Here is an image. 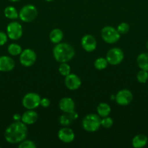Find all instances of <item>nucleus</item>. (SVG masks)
I'll list each match as a JSON object with an SVG mask.
<instances>
[{
    "mask_svg": "<svg viewBox=\"0 0 148 148\" xmlns=\"http://www.w3.org/2000/svg\"><path fill=\"white\" fill-rule=\"evenodd\" d=\"M101 37L105 43L113 44L118 41L120 34L115 27L112 26H105L101 30Z\"/></svg>",
    "mask_w": 148,
    "mask_h": 148,
    "instance_id": "nucleus-5",
    "label": "nucleus"
},
{
    "mask_svg": "<svg viewBox=\"0 0 148 148\" xmlns=\"http://www.w3.org/2000/svg\"><path fill=\"white\" fill-rule=\"evenodd\" d=\"M27 135V125L21 121L12 123L4 132V138L10 144H19L26 140Z\"/></svg>",
    "mask_w": 148,
    "mask_h": 148,
    "instance_id": "nucleus-1",
    "label": "nucleus"
},
{
    "mask_svg": "<svg viewBox=\"0 0 148 148\" xmlns=\"http://www.w3.org/2000/svg\"><path fill=\"white\" fill-rule=\"evenodd\" d=\"M65 85L70 90H75L81 87V80L78 75L71 73L65 77Z\"/></svg>",
    "mask_w": 148,
    "mask_h": 148,
    "instance_id": "nucleus-13",
    "label": "nucleus"
},
{
    "mask_svg": "<svg viewBox=\"0 0 148 148\" xmlns=\"http://www.w3.org/2000/svg\"><path fill=\"white\" fill-rule=\"evenodd\" d=\"M129 29H130L129 25L126 23H121L118 25L117 27V30L120 35L126 34L129 31Z\"/></svg>",
    "mask_w": 148,
    "mask_h": 148,
    "instance_id": "nucleus-29",
    "label": "nucleus"
},
{
    "mask_svg": "<svg viewBox=\"0 0 148 148\" xmlns=\"http://www.w3.org/2000/svg\"><path fill=\"white\" fill-rule=\"evenodd\" d=\"M21 117L22 116L19 114H15L13 116V119L15 120V121H21Z\"/></svg>",
    "mask_w": 148,
    "mask_h": 148,
    "instance_id": "nucleus-32",
    "label": "nucleus"
},
{
    "mask_svg": "<svg viewBox=\"0 0 148 148\" xmlns=\"http://www.w3.org/2000/svg\"><path fill=\"white\" fill-rule=\"evenodd\" d=\"M59 108L63 113L73 112L75 111V102L71 98L65 97L59 101Z\"/></svg>",
    "mask_w": 148,
    "mask_h": 148,
    "instance_id": "nucleus-15",
    "label": "nucleus"
},
{
    "mask_svg": "<svg viewBox=\"0 0 148 148\" xmlns=\"http://www.w3.org/2000/svg\"><path fill=\"white\" fill-rule=\"evenodd\" d=\"M9 1H12V2H17V1H20V0H9Z\"/></svg>",
    "mask_w": 148,
    "mask_h": 148,
    "instance_id": "nucleus-33",
    "label": "nucleus"
},
{
    "mask_svg": "<svg viewBox=\"0 0 148 148\" xmlns=\"http://www.w3.org/2000/svg\"><path fill=\"white\" fill-rule=\"evenodd\" d=\"M7 34L11 40H18L23 36V27L17 22H11L7 27Z\"/></svg>",
    "mask_w": 148,
    "mask_h": 148,
    "instance_id": "nucleus-9",
    "label": "nucleus"
},
{
    "mask_svg": "<svg viewBox=\"0 0 148 148\" xmlns=\"http://www.w3.org/2000/svg\"><path fill=\"white\" fill-rule=\"evenodd\" d=\"M147 142L148 138L145 134H139L132 140V146L135 148H142L147 144Z\"/></svg>",
    "mask_w": 148,
    "mask_h": 148,
    "instance_id": "nucleus-18",
    "label": "nucleus"
},
{
    "mask_svg": "<svg viewBox=\"0 0 148 148\" xmlns=\"http://www.w3.org/2000/svg\"><path fill=\"white\" fill-rule=\"evenodd\" d=\"M78 115L75 111L71 113H64L59 119V124L63 127H68L73 121L78 119Z\"/></svg>",
    "mask_w": 148,
    "mask_h": 148,
    "instance_id": "nucleus-17",
    "label": "nucleus"
},
{
    "mask_svg": "<svg viewBox=\"0 0 148 148\" xmlns=\"http://www.w3.org/2000/svg\"><path fill=\"white\" fill-rule=\"evenodd\" d=\"M71 66L67 62L60 63V65L59 66V72L61 75L64 77L68 76L69 74H71Z\"/></svg>",
    "mask_w": 148,
    "mask_h": 148,
    "instance_id": "nucleus-25",
    "label": "nucleus"
},
{
    "mask_svg": "<svg viewBox=\"0 0 148 148\" xmlns=\"http://www.w3.org/2000/svg\"><path fill=\"white\" fill-rule=\"evenodd\" d=\"M64 37L63 32L59 28H55L49 33V40L55 44L60 43Z\"/></svg>",
    "mask_w": 148,
    "mask_h": 148,
    "instance_id": "nucleus-19",
    "label": "nucleus"
},
{
    "mask_svg": "<svg viewBox=\"0 0 148 148\" xmlns=\"http://www.w3.org/2000/svg\"><path fill=\"white\" fill-rule=\"evenodd\" d=\"M146 48H147V49L148 50V40H147V43H146Z\"/></svg>",
    "mask_w": 148,
    "mask_h": 148,
    "instance_id": "nucleus-34",
    "label": "nucleus"
},
{
    "mask_svg": "<svg viewBox=\"0 0 148 148\" xmlns=\"http://www.w3.org/2000/svg\"><path fill=\"white\" fill-rule=\"evenodd\" d=\"M124 59L123 51L119 48H113L107 51L106 59L108 64L111 65H118L123 62Z\"/></svg>",
    "mask_w": 148,
    "mask_h": 148,
    "instance_id": "nucleus-7",
    "label": "nucleus"
},
{
    "mask_svg": "<svg viewBox=\"0 0 148 148\" xmlns=\"http://www.w3.org/2000/svg\"><path fill=\"white\" fill-rule=\"evenodd\" d=\"M82 127L88 132H95L101 127V119L98 114H90L82 120Z\"/></svg>",
    "mask_w": 148,
    "mask_h": 148,
    "instance_id": "nucleus-3",
    "label": "nucleus"
},
{
    "mask_svg": "<svg viewBox=\"0 0 148 148\" xmlns=\"http://www.w3.org/2000/svg\"><path fill=\"white\" fill-rule=\"evenodd\" d=\"M39 119V116L34 110H28L23 113L21 117V121L26 125H31L36 123Z\"/></svg>",
    "mask_w": 148,
    "mask_h": 148,
    "instance_id": "nucleus-16",
    "label": "nucleus"
},
{
    "mask_svg": "<svg viewBox=\"0 0 148 148\" xmlns=\"http://www.w3.org/2000/svg\"><path fill=\"white\" fill-rule=\"evenodd\" d=\"M136 63L140 69L148 72V53H142L138 56Z\"/></svg>",
    "mask_w": 148,
    "mask_h": 148,
    "instance_id": "nucleus-20",
    "label": "nucleus"
},
{
    "mask_svg": "<svg viewBox=\"0 0 148 148\" xmlns=\"http://www.w3.org/2000/svg\"><path fill=\"white\" fill-rule=\"evenodd\" d=\"M40 95L36 92H28L23 96L22 103L27 110H34L40 106Z\"/></svg>",
    "mask_w": 148,
    "mask_h": 148,
    "instance_id": "nucleus-6",
    "label": "nucleus"
},
{
    "mask_svg": "<svg viewBox=\"0 0 148 148\" xmlns=\"http://www.w3.org/2000/svg\"><path fill=\"white\" fill-rule=\"evenodd\" d=\"M59 140L64 143H71L75 139V133L72 129L68 127H63L58 131Z\"/></svg>",
    "mask_w": 148,
    "mask_h": 148,
    "instance_id": "nucleus-12",
    "label": "nucleus"
},
{
    "mask_svg": "<svg viewBox=\"0 0 148 148\" xmlns=\"http://www.w3.org/2000/svg\"><path fill=\"white\" fill-rule=\"evenodd\" d=\"M7 39H8L7 34H6L4 32L0 31V46H4L7 42Z\"/></svg>",
    "mask_w": 148,
    "mask_h": 148,
    "instance_id": "nucleus-30",
    "label": "nucleus"
},
{
    "mask_svg": "<svg viewBox=\"0 0 148 148\" xmlns=\"http://www.w3.org/2000/svg\"><path fill=\"white\" fill-rule=\"evenodd\" d=\"M81 43L83 49L87 52H92L97 49V40L94 36L90 34H87L83 36L81 40Z\"/></svg>",
    "mask_w": 148,
    "mask_h": 148,
    "instance_id": "nucleus-11",
    "label": "nucleus"
},
{
    "mask_svg": "<svg viewBox=\"0 0 148 148\" xmlns=\"http://www.w3.org/2000/svg\"><path fill=\"white\" fill-rule=\"evenodd\" d=\"M113 125V119L110 118V117L105 116L102 117V119H101V127H104L105 129H109Z\"/></svg>",
    "mask_w": 148,
    "mask_h": 148,
    "instance_id": "nucleus-27",
    "label": "nucleus"
},
{
    "mask_svg": "<svg viewBox=\"0 0 148 148\" xmlns=\"http://www.w3.org/2000/svg\"><path fill=\"white\" fill-rule=\"evenodd\" d=\"M19 148H36V145L32 140H24L21 143H19Z\"/></svg>",
    "mask_w": 148,
    "mask_h": 148,
    "instance_id": "nucleus-28",
    "label": "nucleus"
},
{
    "mask_svg": "<svg viewBox=\"0 0 148 148\" xmlns=\"http://www.w3.org/2000/svg\"><path fill=\"white\" fill-rule=\"evenodd\" d=\"M46 1H47V2H50V1H54V0H45Z\"/></svg>",
    "mask_w": 148,
    "mask_h": 148,
    "instance_id": "nucleus-35",
    "label": "nucleus"
},
{
    "mask_svg": "<svg viewBox=\"0 0 148 148\" xmlns=\"http://www.w3.org/2000/svg\"><path fill=\"white\" fill-rule=\"evenodd\" d=\"M15 66L14 59L8 56H0V72H7L12 70Z\"/></svg>",
    "mask_w": 148,
    "mask_h": 148,
    "instance_id": "nucleus-14",
    "label": "nucleus"
},
{
    "mask_svg": "<svg viewBox=\"0 0 148 148\" xmlns=\"http://www.w3.org/2000/svg\"><path fill=\"white\" fill-rule=\"evenodd\" d=\"M97 114L101 117L108 116L111 112V108L107 103H100L97 108Z\"/></svg>",
    "mask_w": 148,
    "mask_h": 148,
    "instance_id": "nucleus-21",
    "label": "nucleus"
},
{
    "mask_svg": "<svg viewBox=\"0 0 148 148\" xmlns=\"http://www.w3.org/2000/svg\"><path fill=\"white\" fill-rule=\"evenodd\" d=\"M37 15V8L33 4H26L23 6L19 12V17L24 23H30L33 21Z\"/></svg>",
    "mask_w": 148,
    "mask_h": 148,
    "instance_id": "nucleus-4",
    "label": "nucleus"
},
{
    "mask_svg": "<svg viewBox=\"0 0 148 148\" xmlns=\"http://www.w3.org/2000/svg\"><path fill=\"white\" fill-rule=\"evenodd\" d=\"M22 51L23 49H22L21 46L17 43H11L10 45H9L8 48H7V51L11 56H20Z\"/></svg>",
    "mask_w": 148,
    "mask_h": 148,
    "instance_id": "nucleus-23",
    "label": "nucleus"
},
{
    "mask_svg": "<svg viewBox=\"0 0 148 148\" xmlns=\"http://www.w3.org/2000/svg\"><path fill=\"white\" fill-rule=\"evenodd\" d=\"M136 79L140 83H146L148 80V72L141 69L136 75Z\"/></svg>",
    "mask_w": 148,
    "mask_h": 148,
    "instance_id": "nucleus-26",
    "label": "nucleus"
},
{
    "mask_svg": "<svg viewBox=\"0 0 148 148\" xmlns=\"http://www.w3.org/2000/svg\"><path fill=\"white\" fill-rule=\"evenodd\" d=\"M50 101H49V99H48V98H44L41 99L40 106L43 107V108H48V107L50 106Z\"/></svg>",
    "mask_w": 148,
    "mask_h": 148,
    "instance_id": "nucleus-31",
    "label": "nucleus"
},
{
    "mask_svg": "<svg viewBox=\"0 0 148 148\" xmlns=\"http://www.w3.org/2000/svg\"><path fill=\"white\" fill-rule=\"evenodd\" d=\"M36 61V53L33 49H26L20 54V62L23 66L29 67L35 64Z\"/></svg>",
    "mask_w": 148,
    "mask_h": 148,
    "instance_id": "nucleus-8",
    "label": "nucleus"
},
{
    "mask_svg": "<svg viewBox=\"0 0 148 148\" xmlns=\"http://www.w3.org/2000/svg\"><path fill=\"white\" fill-rule=\"evenodd\" d=\"M75 49L67 43H60L55 45L53 49V56L55 60L59 63L68 62L75 56Z\"/></svg>",
    "mask_w": 148,
    "mask_h": 148,
    "instance_id": "nucleus-2",
    "label": "nucleus"
},
{
    "mask_svg": "<svg viewBox=\"0 0 148 148\" xmlns=\"http://www.w3.org/2000/svg\"><path fill=\"white\" fill-rule=\"evenodd\" d=\"M108 65V62H107L106 58L100 57L95 60L94 63V66L95 69H98V70H103V69H106Z\"/></svg>",
    "mask_w": 148,
    "mask_h": 148,
    "instance_id": "nucleus-24",
    "label": "nucleus"
},
{
    "mask_svg": "<svg viewBox=\"0 0 148 148\" xmlns=\"http://www.w3.org/2000/svg\"><path fill=\"white\" fill-rule=\"evenodd\" d=\"M133 94L129 90L123 89L119 90L115 96L116 103L120 106H128L133 101Z\"/></svg>",
    "mask_w": 148,
    "mask_h": 148,
    "instance_id": "nucleus-10",
    "label": "nucleus"
},
{
    "mask_svg": "<svg viewBox=\"0 0 148 148\" xmlns=\"http://www.w3.org/2000/svg\"><path fill=\"white\" fill-rule=\"evenodd\" d=\"M4 16L10 20H16L19 17V12L13 6H8L4 9Z\"/></svg>",
    "mask_w": 148,
    "mask_h": 148,
    "instance_id": "nucleus-22",
    "label": "nucleus"
}]
</instances>
